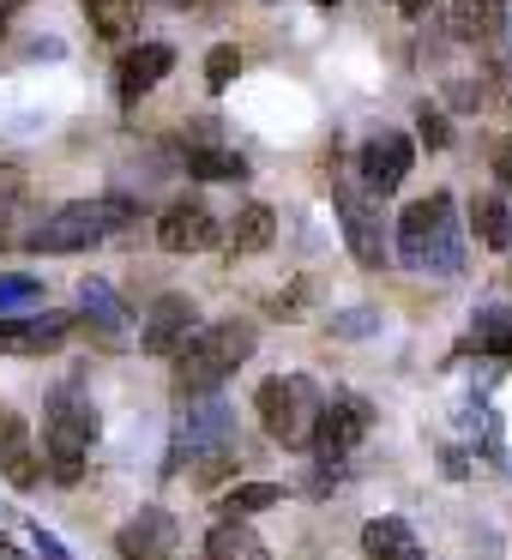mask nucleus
I'll return each mask as SVG.
<instances>
[{"mask_svg":"<svg viewBox=\"0 0 512 560\" xmlns=\"http://www.w3.org/2000/svg\"><path fill=\"white\" fill-rule=\"evenodd\" d=\"M392 247H398L404 271H434V278L464 271V230H458V206H452L446 187H434L428 199H410V206H404Z\"/></svg>","mask_w":512,"mask_h":560,"instance_id":"nucleus-1","label":"nucleus"},{"mask_svg":"<svg viewBox=\"0 0 512 560\" xmlns=\"http://www.w3.org/2000/svg\"><path fill=\"white\" fill-rule=\"evenodd\" d=\"M254 350H259L254 319H218V326H199L194 338L170 355L175 362V392H182V398H206V392H218Z\"/></svg>","mask_w":512,"mask_h":560,"instance_id":"nucleus-2","label":"nucleus"},{"mask_svg":"<svg viewBox=\"0 0 512 560\" xmlns=\"http://www.w3.org/2000/svg\"><path fill=\"white\" fill-rule=\"evenodd\" d=\"M103 434V416L91 398H79L73 386H55L49 392V410H43V452H49V476L73 488L85 476V458Z\"/></svg>","mask_w":512,"mask_h":560,"instance_id":"nucleus-3","label":"nucleus"},{"mask_svg":"<svg viewBox=\"0 0 512 560\" xmlns=\"http://www.w3.org/2000/svg\"><path fill=\"white\" fill-rule=\"evenodd\" d=\"M139 218L133 199H73V206H61L55 218L37 223V235H31V254H85V247L109 242L115 230H127V223Z\"/></svg>","mask_w":512,"mask_h":560,"instance_id":"nucleus-4","label":"nucleus"},{"mask_svg":"<svg viewBox=\"0 0 512 560\" xmlns=\"http://www.w3.org/2000/svg\"><path fill=\"white\" fill-rule=\"evenodd\" d=\"M319 404H326V392H319L307 374H271V380H259V392H254L259 422H266L271 446H283V452H307V446H314Z\"/></svg>","mask_w":512,"mask_h":560,"instance_id":"nucleus-5","label":"nucleus"},{"mask_svg":"<svg viewBox=\"0 0 512 560\" xmlns=\"http://www.w3.org/2000/svg\"><path fill=\"white\" fill-rule=\"evenodd\" d=\"M331 206H338V223H344V242H350L356 266L380 271L392 259V247H386V223H380L374 194H362V182H338L331 187Z\"/></svg>","mask_w":512,"mask_h":560,"instance_id":"nucleus-6","label":"nucleus"},{"mask_svg":"<svg viewBox=\"0 0 512 560\" xmlns=\"http://www.w3.org/2000/svg\"><path fill=\"white\" fill-rule=\"evenodd\" d=\"M235 446V410L218 398V392H206V398H187L182 422H175V464H194L206 458V452H223Z\"/></svg>","mask_w":512,"mask_h":560,"instance_id":"nucleus-7","label":"nucleus"},{"mask_svg":"<svg viewBox=\"0 0 512 560\" xmlns=\"http://www.w3.org/2000/svg\"><path fill=\"white\" fill-rule=\"evenodd\" d=\"M410 163H416V139L398 133V127H380V133L362 145V158H356L362 194H374V199L398 194V187L410 182Z\"/></svg>","mask_w":512,"mask_h":560,"instance_id":"nucleus-8","label":"nucleus"},{"mask_svg":"<svg viewBox=\"0 0 512 560\" xmlns=\"http://www.w3.org/2000/svg\"><path fill=\"white\" fill-rule=\"evenodd\" d=\"M368 428H374V404L356 398V392H331V404H319L314 422V452L319 458H350L368 440Z\"/></svg>","mask_w":512,"mask_h":560,"instance_id":"nucleus-9","label":"nucleus"},{"mask_svg":"<svg viewBox=\"0 0 512 560\" xmlns=\"http://www.w3.org/2000/svg\"><path fill=\"white\" fill-rule=\"evenodd\" d=\"M79 314H61V307H43V314H7L0 319V355H49L73 338Z\"/></svg>","mask_w":512,"mask_h":560,"instance_id":"nucleus-10","label":"nucleus"},{"mask_svg":"<svg viewBox=\"0 0 512 560\" xmlns=\"http://www.w3.org/2000/svg\"><path fill=\"white\" fill-rule=\"evenodd\" d=\"M194 331H199L194 295L170 290V295H158V302H151L146 326H139V350H146V355H175L187 338H194Z\"/></svg>","mask_w":512,"mask_h":560,"instance_id":"nucleus-11","label":"nucleus"},{"mask_svg":"<svg viewBox=\"0 0 512 560\" xmlns=\"http://www.w3.org/2000/svg\"><path fill=\"white\" fill-rule=\"evenodd\" d=\"M218 218H211L199 199H182V206H170L158 218V247L163 254H211L218 247Z\"/></svg>","mask_w":512,"mask_h":560,"instance_id":"nucleus-12","label":"nucleus"},{"mask_svg":"<svg viewBox=\"0 0 512 560\" xmlns=\"http://www.w3.org/2000/svg\"><path fill=\"white\" fill-rule=\"evenodd\" d=\"M175 512H163V506H139L133 518L115 530V548H121V560H163V555H175Z\"/></svg>","mask_w":512,"mask_h":560,"instance_id":"nucleus-13","label":"nucleus"},{"mask_svg":"<svg viewBox=\"0 0 512 560\" xmlns=\"http://www.w3.org/2000/svg\"><path fill=\"white\" fill-rule=\"evenodd\" d=\"M170 73H175V49H170V43H139V49H127L121 67H115V97L139 103L151 85H163Z\"/></svg>","mask_w":512,"mask_h":560,"instance_id":"nucleus-14","label":"nucleus"},{"mask_svg":"<svg viewBox=\"0 0 512 560\" xmlns=\"http://www.w3.org/2000/svg\"><path fill=\"white\" fill-rule=\"evenodd\" d=\"M0 476H7L13 488H37V476H43L31 422L19 410H7V404H0Z\"/></svg>","mask_w":512,"mask_h":560,"instance_id":"nucleus-15","label":"nucleus"},{"mask_svg":"<svg viewBox=\"0 0 512 560\" xmlns=\"http://www.w3.org/2000/svg\"><path fill=\"white\" fill-rule=\"evenodd\" d=\"M512 25L507 0H452L446 7V31L458 43H470V49H482V43H500Z\"/></svg>","mask_w":512,"mask_h":560,"instance_id":"nucleus-16","label":"nucleus"},{"mask_svg":"<svg viewBox=\"0 0 512 560\" xmlns=\"http://www.w3.org/2000/svg\"><path fill=\"white\" fill-rule=\"evenodd\" d=\"M362 555L368 560H428L422 536H416L410 518H398V512H380V518L362 524Z\"/></svg>","mask_w":512,"mask_h":560,"instance_id":"nucleus-17","label":"nucleus"},{"mask_svg":"<svg viewBox=\"0 0 512 560\" xmlns=\"http://www.w3.org/2000/svg\"><path fill=\"white\" fill-rule=\"evenodd\" d=\"M470 230L482 247L494 254H512V199L507 194H476L470 199Z\"/></svg>","mask_w":512,"mask_h":560,"instance_id":"nucleus-18","label":"nucleus"},{"mask_svg":"<svg viewBox=\"0 0 512 560\" xmlns=\"http://www.w3.org/2000/svg\"><path fill=\"white\" fill-rule=\"evenodd\" d=\"M470 350L482 355H512V307L488 295L482 307L470 314Z\"/></svg>","mask_w":512,"mask_h":560,"instance_id":"nucleus-19","label":"nucleus"},{"mask_svg":"<svg viewBox=\"0 0 512 560\" xmlns=\"http://www.w3.org/2000/svg\"><path fill=\"white\" fill-rule=\"evenodd\" d=\"M79 319H85L91 331H103V338H121V326H127L121 302H115V290H109L103 278H85V283H79Z\"/></svg>","mask_w":512,"mask_h":560,"instance_id":"nucleus-20","label":"nucleus"},{"mask_svg":"<svg viewBox=\"0 0 512 560\" xmlns=\"http://www.w3.org/2000/svg\"><path fill=\"white\" fill-rule=\"evenodd\" d=\"M85 19L103 43H127L146 19V0H85Z\"/></svg>","mask_w":512,"mask_h":560,"instance_id":"nucleus-21","label":"nucleus"},{"mask_svg":"<svg viewBox=\"0 0 512 560\" xmlns=\"http://www.w3.org/2000/svg\"><path fill=\"white\" fill-rule=\"evenodd\" d=\"M271 235H278V218H271V206L254 199V206H242L230 223V254H266Z\"/></svg>","mask_w":512,"mask_h":560,"instance_id":"nucleus-22","label":"nucleus"},{"mask_svg":"<svg viewBox=\"0 0 512 560\" xmlns=\"http://www.w3.org/2000/svg\"><path fill=\"white\" fill-rule=\"evenodd\" d=\"M206 560H271V555H266V542H259L242 518H223L218 530L206 536Z\"/></svg>","mask_w":512,"mask_h":560,"instance_id":"nucleus-23","label":"nucleus"},{"mask_svg":"<svg viewBox=\"0 0 512 560\" xmlns=\"http://www.w3.org/2000/svg\"><path fill=\"white\" fill-rule=\"evenodd\" d=\"M187 175H199V182H242L247 158L230 145H187Z\"/></svg>","mask_w":512,"mask_h":560,"instance_id":"nucleus-24","label":"nucleus"},{"mask_svg":"<svg viewBox=\"0 0 512 560\" xmlns=\"http://www.w3.org/2000/svg\"><path fill=\"white\" fill-rule=\"evenodd\" d=\"M278 500H283V482H242V488H230V494L218 500V512L223 518H254V512L278 506Z\"/></svg>","mask_w":512,"mask_h":560,"instance_id":"nucleus-25","label":"nucleus"},{"mask_svg":"<svg viewBox=\"0 0 512 560\" xmlns=\"http://www.w3.org/2000/svg\"><path fill=\"white\" fill-rule=\"evenodd\" d=\"M37 295H43L37 278H25V271H0V319H7V314H25Z\"/></svg>","mask_w":512,"mask_h":560,"instance_id":"nucleus-26","label":"nucleus"},{"mask_svg":"<svg viewBox=\"0 0 512 560\" xmlns=\"http://www.w3.org/2000/svg\"><path fill=\"white\" fill-rule=\"evenodd\" d=\"M235 73H242V49H235V43H218V49L206 55V91H230Z\"/></svg>","mask_w":512,"mask_h":560,"instance_id":"nucleus-27","label":"nucleus"},{"mask_svg":"<svg viewBox=\"0 0 512 560\" xmlns=\"http://www.w3.org/2000/svg\"><path fill=\"white\" fill-rule=\"evenodd\" d=\"M307 290H314L307 278H290L278 295H271V319H302L307 314Z\"/></svg>","mask_w":512,"mask_h":560,"instance_id":"nucleus-28","label":"nucleus"},{"mask_svg":"<svg viewBox=\"0 0 512 560\" xmlns=\"http://www.w3.org/2000/svg\"><path fill=\"white\" fill-rule=\"evenodd\" d=\"M416 133H422L428 151H446V145H452V127H446V115H440L434 103H422V121H416Z\"/></svg>","mask_w":512,"mask_h":560,"instance_id":"nucleus-29","label":"nucleus"},{"mask_svg":"<svg viewBox=\"0 0 512 560\" xmlns=\"http://www.w3.org/2000/svg\"><path fill=\"white\" fill-rule=\"evenodd\" d=\"M331 331H338V338H368V331H380V314H374V307H350V314H331Z\"/></svg>","mask_w":512,"mask_h":560,"instance_id":"nucleus-30","label":"nucleus"},{"mask_svg":"<svg viewBox=\"0 0 512 560\" xmlns=\"http://www.w3.org/2000/svg\"><path fill=\"white\" fill-rule=\"evenodd\" d=\"M488 163H494V182H500V194L512 199V133H507V139H494V151H488Z\"/></svg>","mask_w":512,"mask_h":560,"instance_id":"nucleus-31","label":"nucleus"},{"mask_svg":"<svg viewBox=\"0 0 512 560\" xmlns=\"http://www.w3.org/2000/svg\"><path fill=\"white\" fill-rule=\"evenodd\" d=\"M31 536H37V555H43V560H67V548H61V542H55V536H49V530H31Z\"/></svg>","mask_w":512,"mask_h":560,"instance_id":"nucleus-32","label":"nucleus"},{"mask_svg":"<svg viewBox=\"0 0 512 560\" xmlns=\"http://www.w3.org/2000/svg\"><path fill=\"white\" fill-rule=\"evenodd\" d=\"M428 7H434V0H398V13H404V19H422Z\"/></svg>","mask_w":512,"mask_h":560,"instance_id":"nucleus-33","label":"nucleus"},{"mask_svg":"<svg viewBox=\"0 0 512 560\" xmlns=\"http://www.w3.org/2000/svg\"><path fill=\"white\" fill-rule=\"evenodd\" d=\"M488 295H494V302H507V307H512V266H507V278H500V283H494V290H488Z\"/></svg>","mask_w":512,"mask_h":560,"instance_id":"nucleus-34","label":"nucleus"},{"mask_svg":"<svg viewBox=\"0 0 512 560\" xmlns=\"http://www.w3.org/2000/svg\"><path fill=\"white\" fill-rule=\"evenodd\" d=\"M170 7H182V13H187V7H194V13H206L211 0H170Z\"/></svg>","mask_w":512,"mask_h":560,"instance_id":"nucleus-35","label":"nucleus"},{"mask_svg":"<svg viewBox=\"0 0 512 560\" xmlns=\"http://www.w3.org/2000/svg\"><path fill=\"white\" fill-rule=\"evenodd\" d=\"M19 7H25V0H0V19H13Z\"/></svg>","mask_w":512,"mask_h":560,"instance_id":"nucleus-36","label":"nucleus"},{"mask_svg":"<svg viewBox=\"0 0 512 560\" xmlns=\"http://www.w3.org/2000/svg\"><path fill=\"white\" fill-rule=\"evenodd\" d=\"M319 7H338V0H319Z\"/></svg>","mask_w":512,"mask_h":560,"instance_id":"nucleus-37","label":"nucleus"},{"mask_svg":"<svg viewBox=\"0 0 512 560\" xmlns=\"http://www.w3.org/2000/svg\"><path fill=\"white\" fill-rule=\"evenodd\" d=\"M163 560H175V555H163Z\"/></svg>","mask_w":512,"mask_h":560,"instance_id":"nucleus-38","label":"nucleus"},{"mask_svg":"<svg viewBox=\"0 0 512 560\" xmlns=\"http://www.w3.org/2000/svg\"><path fill=\"white\" fill-rule=\"evenodd\" d=\"M0 25H7V19H0Z\"/></svg>","mask_w":512,"mask_h":560,"instance_id":"nucleus-39","label":"nucleus"}]
</instances>
